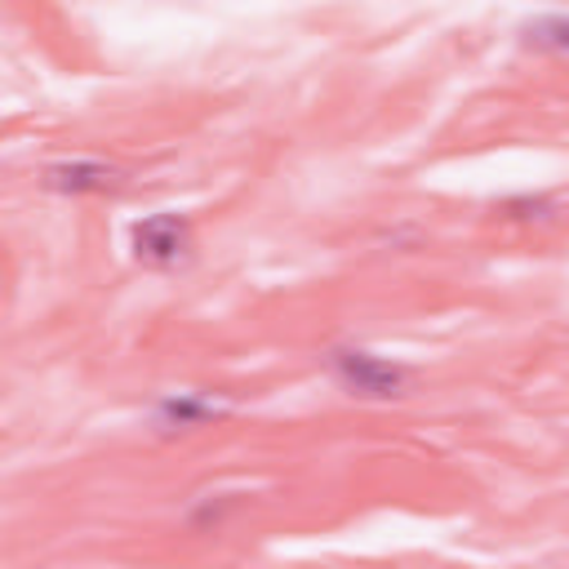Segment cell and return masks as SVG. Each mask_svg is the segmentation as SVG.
I'll return each instance as SVG.
<instances>
[{
  "mask_svg": "<svg viewBox=\"0 0 569 569\" xmlns=\"http://www.w3.org/2000/svg\"><path fill=\"white\" fill-rule=\"evenodd\" d=\"M133 249L147 262H178L187 249V222L178 213H156L133 227Z\"/></svg>",
  "mask_w": 569,
  "mask_h": 569,
  "instance_id": "obj_1",
  "label": "cell"
},
{
  "mask_svg": "<svg viewBox=\"0 0 569 569\" xmlns=\"http://www.w3.org/2000/svg\"><path fill=\"white\" fill-rule=\"evenodd\" d=\"M333 365H338L342 382L356 387V391H365V396H391L400 387V378H405L396 365H387V360H378L369 351H338Z\"/></svg>",
  "mask_w": 569,
  "mask_h": 569,
  "instance_id": "obj_2",
  "label": "cell"
},
{
  "mask_svg": "<svg viewBox=\"0 0 569 569\" xmlns=\"http://www.w3.org/2000/svg\"><path fill=\"white\" fill-rule=\"evenodd\" d=\"M111 182V169L107 164H58V169H49V187H58V191H102Z\"/></svg>",
  "mask_w": 569,
  "mask_h": 569,
  "instance_id": "obj_3",
  "label": "cell"
},
{
  "mask_svg": "<svg viewBox=\"0 0 569 569\" xmlns=\"http://www.w3.org/2000/svg\"><path fill=\"white\" fill-rule=\"evenodd\" d=\"M533 44H547V49H569V18H538L525 27Z\"/></svg>",
  "mask_w": 569,
  "mask_h": 569,
  "instance_id": "obj_4",
  "label": "cell"
}]
</instances>
